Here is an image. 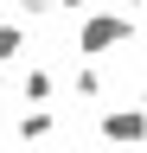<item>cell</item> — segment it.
Here are the masks:
<instances>
[{"instance_id":"cell-2","label":"cell","mask_w":147,"mask_h":153,"mask_svg":"<svg viewBox=\"0 0 147 153\" xmlns=\"http://www.w3.org/2000/svg\"><path fill=\"white\" fill-rule=\"evenodd\" d=\"M102 140L109 147H147V108L141 102H122V108H102Z\"/></svg>"},{"instance_id":"cell-9","label":"cell","mask_w":147,"mask_h":153,"mask_svg":"<svg viewBox=\"0 0 147 153\" xmlns=\"http://www.w3.org/2000/svg\"><path fill=\"white\" fill-rule=\"evenodd\" d=\"M134 102H141V108H147V83H141V89H134Z\"/></svg>"},{"instance_id":"cell-8","label":"cell","mask_w":147,"mask_h":153,"mask_svg":"<svg viewBox=\"0 0 147 153\" xmlns=\"http://www.w3.org/2000/svg\"><path fill=\"white\" fill-rule=\"evenodd\" d=\"M64 13H96V0H58Z\"/></svg>"},{"instance_id":"cell-4","label":"cell","mask_w":147,"mask_h":153,"mask_svg":"<svg viewBox=\"0 0 147 153\" xmlns=\"http://www.w3.org/2000/svg\"><path fill=\"white\" fill-rule=\"evenodd\" d=\"M19 96H26V108H45L51 102V70H19Z\"/></svg>"},{"instance_id":"cell-5","label":"cell","mask_w":147,"mask_h":153,"mask_svg":"<svg viewBox=\"0 0 147 153\" xmlns=\"http://www.w3.org/2000/svg\"><path fill=\"white\" fill-rule=\"evenodd\" d=\"M51 128H58V115H51V108H26V115H19V140H45Z\"/></svg>"},{"instance_id":"cell-10","label":"cell","mask_w":147,"mask_h":153,"mask_svg":"<svg viewBox=\"0 0 147 153\" xmlns=\"http://www.w3.org/2000/svg\"><path fill=\"white\" fill-rule=\"evenodd\" d=\"M122 7H147V0H122Z\"/></svg>"},{"instance_id":"cell-3","label":"cell","mask_w":147,"mask_h":153,"mask_svg":"<svg viewBox=\"0 0 147 153\" xmlns=\"http://www.w3.org/2000/svg\"><path fill=\"white\" fill-rule=\"evenodd\" d=\"M19 57H26V26L19 19H0V64L19 70Z\"/></svg>"},{"instance_id":"cell-7","label":"cell","mask_w":147,"mask_h":153,"mask_svg":"<svg viewBox=\"0 0 147 153\" xmlns=\"http://www.w3.org/2000/svg\"><path fill=\"white\" fill-rule=\"evenodd\" d=\"M51 7H58V0H19V13H26V19H45Z\"/></svg>"},{"instance_id":"cell-11","label":"cell","mask_w":147,"mask_h":153,"mask_svg":"<svg viewBox=\"0 0 147 153\" xmlns=\"http://www.w3.org/2000/svg\"><path fill=\"white\" fill-rule=\"evenodd\" d=\"M115 153H141V147H115Z\"/></svg>"},{"instance_id":"cell-1","label":"cell","mask_w":147,"mask_h":153,"mask_svg":"<svg viewBox=\"0 0 147 153\" xmlns=\"http://www.w3.org/2000/svg\"><path fill=\"white\" fill-rule=\"evenodd\" d=\"M128 38H134V19H128V13L96 7V13L77 19V57H109V51H122Z\"/></svg>"},{"instance_id":"cell-6","label":"cell","mask_w":147,"mask_h":153,"mask_svg":"<svg viewBox=\"0 0 147 153\" xmlns=\"http://www.w3.org/2000/svg\"><path fill=\"white\" fill-rule=\"evenodd\" d=\"M70 89H77L83 102H102V76L90 70V64H77V70H70Z\"/></svg>"}]
</instances>
